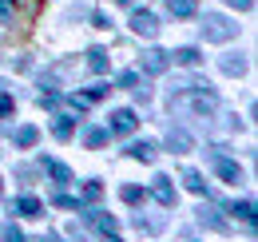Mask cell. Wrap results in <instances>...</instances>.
Segmentation results:
<instances>
[{"instance_id": "6da1fadb", "label": "cell", "mask_w": 258, "mask_h": 242, "mask_svg": "<svg viewBox=\"0 0 258 242\" xmlns=\"http://www.w3.org/2000/svg\"><path fill=\"white\" fill-rule=\"evenodd\" d=\"M171 107L175 111H195V115H211L219 107V95L211 91V84H183L179 91H171Z\"/></svg>"}, {"instance_id": "7a4b0ae2", "label": "cell", "mask_w": 258, "mask_h": 242, "mask_svg": "<svg viewBox=\"0 0 258 242\" xmlns=\"http://www.w3.org/2000/svg\"><path fill=\"white\" fill-rule=\"evenodd\" d=\"M234 36H238V24H230V20L219 16V12H207V20H203V40L226 44V40H234Z\"/></svg>"}, {"instance_id": "3957f363", "label": "cell", "mask_w": 258, "mask_h": 242, "mask_svg": "<svg viewBox=\"0 0 258 242\" xmlns=\"http://www.w3.org/2000/svg\"><path fill=\"white\" fill-rule=\"evenodd\" d=\"M171 68V52H163V48H147L143 52V72L147 76H163Z\"/></svg>"}, {"instance_id": "277c9868", "label": "cell", "mask_w": 258, "mask_h": 242, "mask_svg": "<svg viewBox=\"0 0 258 242\" xmlns=\"http://www.w3.org/2000/svg\"><path fill=\"white\" fill-rule=\"evenodd\" d=\"M135 111H131V107H119V111H111V123H107V131H111V135H131V131H135Z\"/></svg>"}, {"instance_id": "5b68a950", "label": "cell", "mask_w": 258, "mask_h": 242, "mask_svg": "<svg viewBox=\"0 0 258 242\" xmlns=\"http://www.w3.org/2000/svg\"><path fill=\"white\" fill-rule=\"evenodd\" d=\"M131 32H135V36L155 40V36H159V20H155L151 12H131Z\"/></svg>"}, {"instance_id": "8992f818", "label": "cell", "mask_w": 258, "mask_h": 242, "mask_svg": "<svg viewBox=\"0 0 258 242\" xmlns=\"http://www.w3.org/2000/svg\"><path fill=\"white\" fill-rule=\"evenodd\" d=\"M211 163H215V175H219V179L223 183H242V171H238V163H230V159H226V155H211Z\"/></svg>"}, {"instance_id": "52a82bcc", "label": "cell", "mask_w": 258, "mask_h": 242, "mask_svg": "<svg viewBox=\"0 0 258 242\" xmlns=\"http://www.w3.org/2000/svg\"><path fill=\"white\" fill-rule=\"evenodd\" d=\"M151 195H155V203H159V207H175V187H171V179H167V175H159V179H155Z\"/></svg>"}, {"instance_id": "ba28073f", "label": "cell", "mask_w": 258, "mask_h": 242, "mask_svg": "<svg viewBox=\"0 0 258 242\" xmlns=\"http://www.w3.org/2000/svg\"><path fill=\"white\" fill-rule=\"evenodd\" d=\"M199 222H203V226H211V230H219V234H226V230H230V222H226V218H219V211H215V207H203V211H199Z\"/></svg>"}, {"instance_id": "9c48e42d", "label": "cell", "mask_w": 258, "mask_h": 242, "mask_svg": "<svg viewBox=\"0 0 258 242\" xmlns=\"http://www.w3.org/2000/svg\"><path fill=\"white\" fill-rule=\"evenodd\" d=\"M167 147H171L175 155L191 151V135H187V131H179V127H171V131H167Z\"/></svg>"}, {"instance_id": "30bf717a", "label": "cell", "mask_w": 258, "mask_h": 242, "mask_svg": "<svg viewBox=\"0 0 258 242\" xmlns=\"http://www.w3.org/2000/svg\"><path fill=\"white\" fill-rule=\"evenodd\" d=\"M131 159H139V163H155V143H147V139H139V143H131L127 147Z\"/></svg>"}, {"instance_id": "8fae6325", "label": "cell", "mask_w": 258, "mask_h": 242, "mask_svg": "<svg viewBox=\"0 0 258 242\" xmlns=\"http://www.w3.org/2000/svg\"><path fill=\"white\" fill-rule=\"evenodd\" d=\"M12 211H20L24 218H40V211H44V203H40L36 195H24V199H20V203H16Z\"/></svg>"}, {"instance_id": "7c38bea8", "label": "cell", "mask_w": 258, "mask_h": 242, "mask_svg": "<svg viewBox=\"0 0 258 242\" xmlns=\"http://www.w3.org/2000/svg\"><path fill=\"white\" fill-rule=\"evenodd\" d=\"M107 139H111V131H107V127H88V131H84V143H88L92 151H99Z\"/></svg>"}, {"instance_id": "4fadbf2b", "label": "cell", "mask_w": 258, "mask_h": 242, "mask_svg": "<svg viewBox=\"0 0 258 242\" xmlns=\"http://www.w3.org/2000/svg\"><path fill=\"white\" fill-rule=\"evenodd\" d=\"M171 60L183 64V68H199V64H203V56H199V48H179V52H171Z\"/></svg>"}, {"instance_id": "5bb4252c", "label": "cell", "mask_w": 258, "mask_h": 242, "mask_svg": "<svg viewBox=\"0 0 258 242\" xmlns=\"http://www.w3.org/2000/svg\"><path fill=\"white\" fill-rule=\"evenodd\" d=\"M195 8H199L195 0H167V12H171V16H179V20L195 16Z\"/></svg>"}, {"instance_id": "9a60e30c", "label": "cell", "mask_w": 258, "mask_h": 242, "mask_svg": "<svg viewBox=\"0 0 258 242\" xmlns=\"http://www.w3.org/2000/svg\"><path fill=\"white\" fill-rule=\"evenodd\" d=\"M92 226H96L99 234H115V230H119V222H115V214H92Z\"/></svg>"}, {"instance_id": "2e32d148", "label": "cell", "mask_w": 258, "mask_h": 242, "mask_svg": "<svg viewBox=\"0 0 258 242\" xmlns=\"http://www.w3.org/2000/svg\"><path fill=\"white\" fill-rule=\"evenodd\" d=\"M88 68H92L96 76H103V72H107V52H103V48H92V52H88Z\"/></svg>"}, {"instance_id": "e0dca14e", "label": "cell", "mask_w": 258, "mask_h": 242, "mask_svg": "<svg viewBox=\"0 0 258 242\" xmlns=\"http://www.w3.org/2000/svg\"><path fill=\"white\" fill-rule=\"evenodd\" d=\"M219 68H223L226 76H242V72H246V56H226Z\"/></svg>"}, {"instance_id": "ac0fdd59", "label": "cell", "mask_w": 258, "mask_h": 242, "mask_svg": "<svg viewBox=\"0 0 258 242\" xmlns=\"http://www.w3.org/2000/svg\"><path fill=\"white\" fill-rule=\"evenodd\" d=\"M52 131H56V139H60V143H68V139L76 135V123L68 119V115H60V119H56V127H52Z\"/></svg>"}, {"instance_id": "d6986e66", "label": "cell", "mask_w": 258, "mask_h": 242, "mask_svg": "<svg viewBox=\"0 0 258 242\" xmlns=\"http://www.w3.org/2000/svg\"><path fill=\"white\" fill-rule=\"evenodd\" d=\"M183 183H187V191H191V195H207V183H203L199 171H183Z\"/></svg>"}, {"instance_id": "ffe728a7", "label": "cell", "mask_w": 258, "mask_h": 242, "mask_svg": "<svg viewBox=\"0 0 258 242\" xmlns=\"http://www.w3.org/2000/svg\"><path fill=\"white\" fill-rule=\"evenodd\" d=\"M36 139H40L36 127H20V131H16V147H36Z\"/></svg>"}, {"instance_id": "44dd1931", "label": "cell", "mask_w": 258, "mask_h": 242, "mask_svg": "<svg viewBox=\"0 0 258 242\" xmlns=\"http://www.w3.org/2000/svg\"><path fill=\"white\" fill-rule=\"evenodd\" d=\"M48 175H52V179H56V183H72V171H68L64 163H56V159L48 163Z\"/></svg>"}, {"instance_id": "7402d4cb", "label": "cell", "mask_w": 258, "mask_h": 242, "mask_svg": "<svg viewBox=\"0 0 258 242\" xmlns=\"http://www.w3.org/2000/svg\"><path fill=\"white\" fill-rule=\"evenodd\" d=\"M68 103H72V107H76V111H88V107H92V103H96V99H92V95H88V91H76V95H68Z\"/></svg>"}, {"instance_id": "603a6c76", "label": "cell", "mask_w": 258, "mask_h": 242, "mask_svg": "<svg viewBox=\"0 0 258 242\" xmlns=\"http://www.w3.org/2000/svg\"><path fill=\"white\" fill-rule=\"evenodd\" d=\"M234 214H238L246 226H254V203H234Z\"/></svg>"}, {"instance_id": "cb8c5ba5", "label": "cell", "mask_w": 258, "mask_h": 242, "mask_svg": "<svg viewBox=\"0 0 258 242\" xmlns=\"http://www.w3.org/2000/svg\"><path fill=\"white\" fill-rule=\"evenodd\" d=\"M12 111H16V99H12V95H8V91H0V123L8 119V115H12Z\"/></svg>"}, {"instance_id": "d4e9b609", "label": "cell", "mask_w": 258, "mask_h": 242, "mask_svg": "<svg viewBox=\"0 0 258 242\" xmlns=\"http://www.w3.org/2000/svg\"><path fill=\"white\" fill-rule=\"evenodd\" d=\"M115 88H139V76H135V72H119V76H115Z\"/></svg>"}, {"instance_id": "484cf974", "label": "cell", "mask_w": 258, "mask_h": 242, "mask_svg": "<svg viewBox=\"0 0 258 242\" xmlns=\"http://www.w3.org/2000/svg\"><path fill=\"white\" fill-rule=\"evenodd\" d=\"M99 199H103V187H99V183H88V187H84V203H99Z\"/></svg>"}, {"instance_id": "4316f807", "label": "cell", "mask_w": 258, "mask_h": 242, "mask_svg": "<svg viewBox=\"0 0 258 242\" xmlns=\"http://www.w3.org/2000/svg\"><path fill=\"white\" fill-rule=\"evenodd\" d=\"M52 203H56L60 211H76V207H80V199H72V195H56Z\"/></svg>"}, {"instance_id": "83f0119b", "label": "cell", "mask_w": 258, "mask_h": 242, "mask_svg": "<svg viewBox=\"0 0 258 242\" xmlns=\"http://www.w3.org/2000/svg\"><path fill=\"white\" fill-rule=\"evenodd\" d=\"M0 242H28V238H24L16 226H4V230H0Z\"/></svg>"}, {"instance_id": "f1b7e54d", "label": "cell", "mask_w": 258, "mask_h": 242, "mask_svg": "<svg viewBox=\"0 0 258 242\" xmlns=\"http://www.w3.org/2000/svg\"><path fill=\"white\" fill-rule=\"evenodd\" d=\"M119 199H123V203H139V199H143V191H139V187H123V191H119Z\"/></svg>"}, {"instance_id": "f546056e", "label": "cell", "mask_w": 258, "mask_h": 242, "mask_svg": "<svg viewBox=\"0 0 258 242\" xmlns=\"http://www.w3.org/2000/svg\"><path fill=\"white\" fill-rule=\"evenodd\" d=\"M16 16V0H0V20H12Z\"/></svg>"}, {"instance_id": "4dcf8cb0", "label": "cell", "mask_w": 258, "mask_h": 242, "mask_svg": "<svg viewBox=\"0 0 258 242\" xmlns=\"http://www.w3.org/2000/svg\"><path fill=\"white\" fill-rule=\"evenodd\" d=\"M226 4H230V8H238V12H250V8H254V0H226Z\"/></svg>"}, {"instance_id": "1f68e13d", "label": "cell", "mask_w": 258, "mask_h": 242, "mask_svg": "<svg viewBox=\"0 0 258 242\" xmlns=\"http://www.w3.org/2000/svg\"><path fill=\"white\" fill-rule=\"evenodd\" d=\"M92 20H96V28H111V20H107V12H96Z\"/></svg>"}, {"instance_id": "d6a6232c", "label": "cell", "mask_w": 258, "mask_h": 242, "mask_svg": "<svg viewBox=\"0 0 258 242\" xmlns=\"http://www.w3.org/2000/svg\"><path fill=\"white\" fill-rule=\"evenodd\" d=\"M36 242H60V234H40Z\"/></svg>"}, {"instance_id": "836d02e7", "label": "cell", "mask_w": 258, "mask_h": 242, "mask_svg": "<svg viewBox=\"0 0 258 242\" xmlns=\"http://www.w3.org/2000/svg\"><path fill=\"white\" fill-rule=\"evenodd\" d=\"M107 242H119V238H115V234H107Z\"/></svg>"}, {"instance_id": "e575fe53", "label": "cell", "mask_w": 258, "mask_h": 242, "mask_svg": "<svg viewBox=\"0 0 258 242\" xmlns=\"http://www.w3.org/2000/svg\"><path fill=\"white\" fill-rule=\"evenodd\" d=\"M119 4H135V0H119Z\"/></svg>"}, {"instance_id": "d590c367", "label": "cell", "mask_w": 258, "mask_h": 242, "mask_svg": "<svg viewBox=\"0 0 258 242\" xmlns=\"http://www.w3.org/2000/svg\"><path fill=\"white\" fill-rule=\"evenodd\" d=\"M0 187H4V179H0Z\"/></svg>"}]
</instances>
